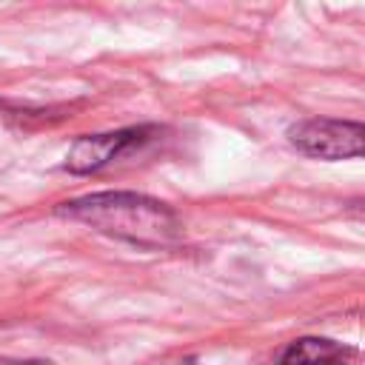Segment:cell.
Listing matches in <instances>:
<instances>
[{
	"mask_svg": "<svg viewBox=\"0 0 365 365\" xmlns=\"http://www.w3.org/2000/svg\"><path fill=\"white\" fill-rule=\"evenodd\" d=\"M288 143L317 160H351L362 157L365 128L354 120H331V117H308L288 128Z\"/></svg>",
	"mask_w": 365,
	"mask_h": 365,
	"instance_id": "cell-2",
	"label": "cell"
},
{
	"mask_svg": "<svg viewBox=\"0 0 365 365\" xmlns=\"http://www.w3.org/2000/svg\"><path fill=\"white\" fill-rule=\"evenodd\" d=\"M57 214L140 248H165L182 237V222L177 211L163 200L137 191L86 194L60 202Z\"/></svg>",
	"mask_w": 365,
	"mask_h": 365,
	"instance_id": "cell-1",
	"label": "cell"
},
{
	"mask_svg": "<svg viewBox=\"0 0 365 365\" xmlns=\"http://www.w3.org/2000/svg\"><path fill=\"white\" fill-rule=\"evenodd\" d=\"M151 128H120V131H106V134H88L80 137L71 151L66 154V171L71 174H94L111 160L123 157L128 148L145 143Z\"/></svg>",
	"mask_w": 365,
	"mask_h": 365,
	"instance_id": "cell-3",
	"label": "cell"
},
{
	"mask_svg": "<svg viewBox=\"0 0 365 365\" xmlns=\"http://www.w3.org/2000/svg\"><path fill=\"white\" fill-rule=\"evenodd\" d=\"M336 362H359V354L334 339L302 336L291 342L279 356V365H336Z\"/></svg>",
	"mask_w": 365,
	"mask_h": 365,
	"instance_id": "cell-4",
	"label": "cell"
},
{
	"mask_svg": "<svg viewBox=\"0 0 365 365\" xmlns=\"http://www.w3.org/2000/svg\"><path fill=\"white\" fill-rule=\"evenodd\" d=\"M336 365H356V362H336Z\"/></svg>",
	"mask_w": 365,
	"mask_h": 365,
	"instance_id": "cell-6",
	"label": "cell"
},
{
	"mask_svg": "<svg viewBox=\"0 0 365 365\" xmlns=\"http://www.w3.org/2000/svg\"><path fill=\"white\" fill-rule=\"evenodd\" d=\"M0 365H48L43 359H9V356H0Z\"/></svg>",
	"mask_w": 365,
	"mask_h": 365,
	"instance_id": "cell-5",
	"label": "cell"
}]
</instances>
